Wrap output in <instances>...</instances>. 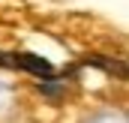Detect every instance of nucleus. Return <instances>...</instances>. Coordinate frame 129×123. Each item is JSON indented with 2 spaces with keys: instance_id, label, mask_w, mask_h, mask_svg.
<instances>
[{
  "instance_id": "nucleus-2",
  "label": "nucleus",
  "mask_w": 129,
  "mask_h": 123,
  "mask_svg": "<svg viewBox=\"0 0 129 123\" xmlns=\"http://www.w3.org/2000/svg\"><path fill=\"white\" fill-rule=\"evenodd\" d=\"M87 66H99V69L108 72V75L126 78V63H123V60H108V57H96V54H90V57H87Z\"/></svg>"
},
{
  "instance_id": "nucleus-1",
  "label": "nucleus",
  "mask_w": 129,
  "mask_h": 123,
  "mask_svg": "<svg viewBox=\"0 0 129 123\" xmlns=\"http://www.w3.org/2000/svg\"><path fill=\"white\" fill-rule=\"evenodd\" d=\"M15 66H18V69H24V72H30V75H36V78H42V81L54 78V66L45 60V57L30 54V51H21V54H15Z\"/></svg>"
},
{
  "instance_id": "nucleus-4",
  "label": "nucleus",
  "mask_w": 129,
  "mask_h": 123,
  "mask_svg": "<svg viewBox=\"0 0 129 123\" xmlns=\"http://www.w3.org/2000/svg\"><path fill=\"white\" fill-rule=\"evenodd\" d=\"M0 66H6V69H18V66H15V54H3V51H0Z\"/></svg>"
},
{
  "instance_id": "nucleus-3",
  "label": "nucleus",
  "mask_w": 129,
  "mask_h": 123,
  "mask_svg": "<svg viewBox=\"0 0 129 123\" xmlns=\"http://www.w3.org/2000/svg\"><path fill=\"white\" fill-rule=\"evenodd\" d=\"M63 87H57V84H39V93H45V96H60Z\"/></svg>"
}]
</instances>
